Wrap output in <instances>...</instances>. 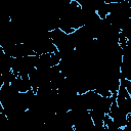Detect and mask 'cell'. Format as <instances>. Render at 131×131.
<instances>
[{
  "label": "cell",
  "mask_w": 131,
  "mask_h": 131,
  "mask_svg": "<svg viewBox=\"0 0 131 131\" xmlns=\"http://www.w3.org/2000/svg\"><path fill=\"white\" fill-rule=\"evenodd\" d=\"M103 2L106 4H110V3H118L120 2V0H103Z\"/></svg>",
  "instance_id": "6da1fadb"
}]
</instances>
